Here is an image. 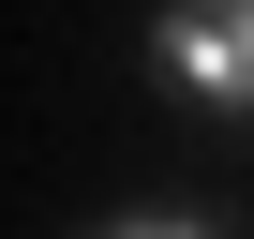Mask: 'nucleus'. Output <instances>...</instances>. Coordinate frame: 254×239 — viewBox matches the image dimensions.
<instances>
[{
	"instance_id": "obj_1",
	"label": "nucleus",
	"mask_w": 254,
	"mask_h": 239,
	"mask_svg": "<svg viewBox=\"0 0 254 239\" xmlns=\"http://www.w3.org/2000/svg\"><path fill=\"white\" fill-rule=\"evenodd\" d=\"M150 60L194 105H254V0H180V15L150 30Z\"/></svg>"
}]
</instances>
